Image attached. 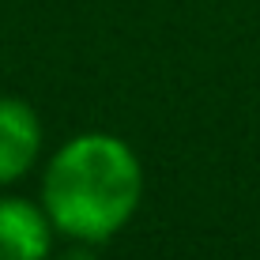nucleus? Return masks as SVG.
<instances>
[{"label":"nucleus","instance_id":"obj_2","mask_svg":"<svg viewBox=\"0 0 260 260\" xmlns=\"http://www.w3.org/2000/svg\"><path fill=\"white\" fill-rule=\"evenodd\" d=\"M53 219L23 196H0V260H49Z\"/></svg>","mask_w":260,"mask_h":260},{"label":"nucleus","instance_id":"obj_4","mask_svg":"<svg viewBox=\"0 0 260 260\" xmlns=\"http://www.w3.org/2000/svg\"><path fill=\"white\" fill-rule=\"evenodd\" d=\"M57 260H98V256L87 253V249H68V253H60Z\"/></svg>","mask_w":260,"mask_h":260},{"label":"nucleus","instance_id":"obj_1","mask_svg":"<svg viewBox=\"0 0 260 260\" xmlns=\"http://www.w3.org/2000/svg\"><path fill=\"white\" fill-rule=\"evenodd\" d=\"M140 196L143 170L136 151L110 132H87L53 155L42 185V208L60 234L94 245L128 226Z\"/></svg>","mask_w":260,"mask_h":260},{"label":"nucleus","instance_id":"obj_3","mask_svg":"<svg viewBox=\"0 0 260 260\" xmlns=\"http://www.w3.org/2000/svg\"><path fill=\"white\" fill-rule=\"evenodd\" d=\"M42 151V121L23 98H0V185L19 181Z\"/></svg>","mask_w":260,"mask_h":260}]
</instances>
